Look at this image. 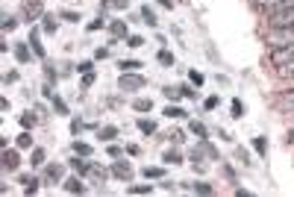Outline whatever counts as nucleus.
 Here are the masks:
<instances>
[{
  "label": "nucleus",
  "instance_id": "obj_1",
  "mask_svg": "<svg viewBox=\"0 0 294 197\" xmlns=\"http://www.w3.org/2000/svg\"><path fill=\"white\" fill-rule=\"evenodd\" d=\"M268 44H271V50H274V47L294 44V27H271V30H268Z\"/></svg>",
  "mask_w": 294,
  "mask_h": 197
},
{
  "label": "nucleus",
  "instance_id": "obj_2",
  "mask_svg": "<svg viewBox=\"0 0 294 197\" xmlns=\"http://www.w3.org/2000/svg\"><path fill=\"white\" fill-rule=\"evenodd\" d=\"M147 86V80L138 74V71H130V74H121L118 77V89L121 92H138V89H144Z\"/></svg>",
  "mask_w": 294,
  "mask_h": 197
},
{
  "label": "nucleus",
  "instance_id": "obj_3",
  "mask_svg": "<svg viewBox=\"0 0 294 197\" xmlns=\"http://www.w3.org/2000/svg\"><path fill=\"white\" fill-rule=\"evenodd\" d=\"M62 180H65V165L62 162H50L44 168V183H50V186H62Z\"/></svg>",
  "mask_w": 294,
  "mask_h": 197
},
{
  "label": "nucleus",
  "instance_id": "obj_4",
  "mask_svg": "<svg viewBox=\"0 0 294 197\" xmlns=\"http://www.w3.org/2000/svg\"><path fill=\"white\" fill-rule=\"evenodd\" d=\"M271 62H274V68L294 62V44H286V47H274V50H271Z\"/></svg>",
  "mask_w": 294,
  "mask_h": 197
},
{
  "label": "nucleus",
  "instance_id": "obj_5",
  "mask_svg": "<svg viewBox=\"0 0 294 197\" xmlns=\"http://www.w3.org/2000/svg\"><path fill=\"white\" fill-rule=\"evenodd\" d=\"M21 15H24L27 21H38V18H44L41 0H24V3H21Z\"/></svg>",
  "mask_w": 294,
  "mask_h": 197
},
{
  "label": "nucleus",
  "instance_id": "obj_6",
  "mask_svg": "<svg viewBox=\"0 0 294 197\" xmlns=\"http://www.w3.org/2000/svg\"><path fill=\"white\" fill-rule=\"evenodd\" d=\"M109 171H112V177H115V180H130V177H132V165L127 162V159H121V156H118V159H112V168H109Z\"/></svg>",
  "mask_w": 294,
  "mask_h": 197
},
{
  "label": "nucleus",
  "instance_id": "obj_7",
  "mask_svg": "<svg viewBox=\"0 0 294 197\" xmlns=\"http://www.w3.org/2000/svg\"><path fill=\"white\" fill-rule=\"evenodd\" d=\"M21 165V147H6L3 150V168L6 171H18Z\"/></svg>",
  "mask_w": 294,
  "mask_h": 197
},
{
  "label": "nucleus",
  "instance_id": "obj_8",
  "mask_svg": "<svg viewBox=\"0 0 294 197\" xmlns=\"http://www.w3.org/2000/svg\"><path fill=\"white\" fill-rule=\"evenodd\" d=\"M62 189H65L68 195H86V183H83L80 174H77V177H65V180H62Z\"/></svg>",
  "mask_w": 294,
  "mask_h": 197
},
{
  "label": "nucleus",
  "instance_id": "obj_9",
  "mask_svg": "<svg viewBox=\"0 0 294 197\" xmlns=\"http://www.w3.org/2000/svg\"><path fill=\"white\" fill-rule=\"evenodd\" d=\"M106 177H109V171H106V168H103V165H98V162H92L89 165V177H86V180H92V183H106Z\"/></svg>",
  "mask_w": 294,
  "mask_h": 197
},
{
  "label": "nucleus",
  "instance_id": "obj_10",
  "mask_svg": "<svg viewBox=\"0 0 294 197\" xmlns=\"http://www.w3.org/2000/svg\"><path fill=\"white\" fill-rule=\"evenodd\" d=\"M109 35H112V38H127V24H124V21H121V18H115V21H112V24H109Z\"/></svg>",
  "mask_w": 294,
  "mask_h": 197
},
{
  "label": "nucleus",
  "instance_id": "obj_11",
  "mask_svg": "<svg viewBox=\"0 0 294 197\" xmlns=\"http://www.w3.org/2000/svg\"><path fill=\"white\" fill-rule=\"evenodd\" d=\"M89 165L92 162H86V156H80V153H74V159H71V168L80 174V177H89Z\"/></svg>",
  "mask_w": 294,
  "mask_h": 197
},
{
  "label": "nucleus",
  "instance_id": "obj_12",
  "mask_svg": "<svg viewBox=\"0 0 294 197\" xmlns=\"http://www.w3.org/2000/svg\"><path fill=\"white\" fill-rule=\"evenodd\" d=\"M30 47H33V53H35V56H41V59H44V44H41L38 27H33V33H30Z\"/></svg>",
  "mask_w": 294,
  "mask_h": 197
},
{
  "label": "nucleus",
  "instance_id": "obj_13",
  "mask_svg": "<svg viewBox=\"0 0 294 197\" xmlns=\"http://www.w3.org/2000/svg\"><path fill=\"white\" fill-rule=\"evenodd\" d=\"M30 50H33L30 44H24V41H18V44H15V59H18L21 65H24V62H30Z\"/></svg>",
  "mask_w": 294,
  "mask_h": 197
},
{
  "label": "nucleus",
  "instance_id": "obj_14",
  "mask_svg": "<svg viewBox=\"0 0 294 197\" xmlns=\"http://www.w3.org/2000/svg\"><path fill=\"white\" fill-rule=\"evenodd\" d=\"M165 115H168V118H174V121H180V118L186 121V118H189V112H186L183 106H177V103H171V106H165Z\"/></svg>",
  "mask_w": 294,
  "mask_h": 197
},
{
  "label": "nucleus",
  "instance_id": "obj_15",
  "mask_svg": "<svg viewBox=\"0 0 294 197\" xmlns=\"http://www.w3.org/2000/svg\"><path fill=\"white\" fill-rule=\"evenodd\" d=\"M74 153H80V156H86V159H92V153H95V147H92L89 141H74Z\"/></svg>",
  "mask_w": 294,
  "mask_h": 197
},
{
  "label": "nucleus",
  "instance_id": "obj_16",
  "mask_svg": "<svg viewBox=\"0 0 294 197\" xmlns=\"http://www.w3.org/2000/svg\"><path fill=\"white\" fill-rule=\"evenodd\" d=\"M98 138H100V141H106V144H109V141H115V138H118V127H100Z\"/></svg>",
  "mask_w": 294,
  "mask_h": 197
},
{
  "label": "nucleus",
  "instance_id": "obj_17",
  "mask_svg": "<svg viewBox=\"0 0 294 197\" xmlns=\"http://www.w3.org/2000/svg\"><path fill=\"white\" fill-rule=\"evenodd\" d=\"M35 124H38V115L35 112H21V127L24 130H33Z\"/></svg>",
  "mask_w": 294,
  "mask_h": 197
},
{
  "label": "nucleus",
  "instance_id": "obj_18",
  "mask_svg": "<svg viewBox=\"0 0 294 197\" xmlns=\"http://www.w3.org/2000/svg\"><path fill=\"white\" fill-rule=\"evenodd\" d=\"M118 71H121V74H130V71H141V62H138V59H124V62H118Z\"/></svg>",
  "mask_w": 294,
  "mask_h": 197
},
{
  "label": "nucleus",
  "instance_id": "obj_19",
  "mask_svg": "<svg viewBox=\"0 0 294 197\" xmlns=\"http://www.w3.org/2000/svg\"><path fill=\"white\" fill-rule=\"evenodd\" d=\"M141 18H144V24H150V27H159V18H156V12H153L150 6H141Z\"/></svg>",
  "mask_w": 294,
  "mask_h": 197
},
{
  "label": "nucleus",
  "instance_id": "obj_20",
  "mask_svg": "<svg viewBox=\"0 0 294 197\" xmlns=\"http://www.w3.org/2000/svg\"><path fill=\"white\" fill-rule=\"evenodd\" d=\"M21 183H24V192H27V195H35V192H38V180L30 177V174H24V177H21Z\"/></svg>",
  "mask_w": 294,
  "mask_h": 197
},
{
  "label": "nucleus",
  "instance_id": "obj_21",
  "mask_svg": "<svg viewBox=\"0 0 294 197\" xmlns=\"http://www.w3.org/2000/svg\"><path fill=\"white\" fill-rule=\"evenodd\" d=\"M153 192V186H147V183H132V186H127V195H150Z\"/></svg>",
  "mask_w": 294,
  "mask_h": 197
},
{
  "label": "nucleus",
  "instance_id": "obj_22",
  "mask_svg": "<svg viewBox=\"0 0 294 197\" xmlns=\"http://www.w3.org/2000/svg\"><path fill=\"white\" fill-rule=\"evenodd\" d=\"M44 159H47L44 147H33V159H30V165H33V168H41V165H44Z\"/></svg>",
  "mask_w": 294,
  "mask_h": 197
},
{
  "label": "nucleus",
  "instance_id": "obj_23",
  "mask_svg": "<svg viewBox=\"0 0 294 197\" xmlns=\"http://www.w3.org/2000/svg\"><path fill=\"white\" fill-rule=\"evenodd\" d=\"M189 130L195 132V135H200V138H209V130H206V124H200V121H192V124H189Z\"/></svg>",
  "mask_w": 294,
  "mask_h": 197
},
{
  "label": "nucleus",
  "instance_id": "obj_24",
  "mask_svg": "<svg viewBox=\"0 0 294 197\" xmlns=\"http://www.w3.org/2000/svg\"><path fill=\"white\" fill-rule=\"evenodd\" d=\"M18 147H21V150H27V147H33V135H30V130H24L21 135H18Z\"/></svg>",
  "mask_w": 294,
  "mask_h": 197
},
{
  "label": "nucleus",
  "instance_id": "obj_25",
  "mask_svg": "<svg viewBox=\"0 0 294 197\" xmlns=\"http://www.w3.org/2000/svg\"><path fill=\"white\" fill-rule=\"evenodd\" d=\"M138 130L144 132V135H153V132H156V124L147 121V118H141V121H138Z\"/></svg>",
  "mask_w": 294,
  "mask_h": 197
},
{
  "label": "nucleus",
  "instance_id": "obj_26",
  "mask_svg": "<svg viewBox=\"0 0 294 197\" xmlns=\"http://www.w3.org/2000/svg\"><path fill=\"white\" fill-rule=\"evenodd\" d=\"M277 74L286 77V80H294V62H289V65H277Z\"/></svg>",
  "mask_w": 294,
  "mask_h": 197
},
{
  "label": "nucleus",
  "instance_id": "obj_27",
  "mask_svg": "<svg viewBox=\"0 0 294 197\" xmlns=\"http://www.w3.org/2000/svg\"><path fill=\"white\" fill-rule=\"evenodd\" d=\"M130 0H103V9H127Z\"/></svg>",
  "mask_w": 294,
  "mask_h": 197
},
{
  "label": "nucleus",
  "instance_id": "obj_28",
  "mask_svg": "<svg viewBox=\"0 0 294 197\" xmlns=\"http://www.w3.org/2000/svg\"><path fill=\"white\" fill-rule=\"evenodd\" d=\"M165 162H168V165H183V153H177V150H168V153H165Z\"/></svg>",
  "mask_w": 294,
  "mask_h": 197
},
{
  "label": "nucleus",
  "instance_id": "obj_29",
  "mask_svg": "<svg viewBox=\"0 0 294 197\" xmlns=\"http://www.w3.org/2000/svg\"><path fill=\"white\" fill-rule=\"evenodd\" d=\"M53 109H56V115H68V103L56 95H53Z\"/></svg>",
  "mask_w": 294,
  "mask_h": 197
},
{
  "label": "nucleus",
  "instance_id": "obj_30",
  "mask_svg": "<svg viewBox=\"0 0 294 197\" xmlns=\"http://www.w3.org/2000/svg\"><path fill=\"white\" fill-rule=\"evenodd\" d=\"M144 177H147V180H162L165 171L162 168H144Z\"/></svg>",
  "mask_w": 294,
  "mask_h": 197
},
{
  "label": "nucleus",
  "instance_id": "obj_31",
  "mask_svg": "<svg viewBox=\"0 0 294 197\" xmlns=\"http://www.w3.org/2000/svg\"><path fill=\"white\" fill-rule=\"evenodd\" d=\"M150 109H153V103H150L147 98H138V100H135V112H150Z\"/></svg>",
  "mask_w": 294,
  "mask_h": 197
},
{
  "label": "nucleus",
  "instance_id": "obj_32",
  "mask_svg": "<svg viewBox=\"0 0 294 197\" xmlns=\"http://www.w3.org/2000/svg\"><path fill=\"white\" fill-rule=\"evenodd\" d=\"M86 127H92V124H86L83 118H74V124H71V132H74V135H80V132L86 130Z\"/></svg>",
  "mask_w": 294,
  "mask_h": 197
},
{
  "label": "nucleus",
  "instance_id": "obj_33",
  "mask_svg": "<svg viewBox=\"0 0 294 197\" xmlns=\"http://www.w3.org/2000/svg\"><path fill=\"white\" fill-rule=\"evenodd\" d=\"M192 189H195L197 195H212V192H215V189H212V186H209V183H195V186H192Z\"/></svg>",
  "mask_w": 294,
  "mask_h": 197
},
{
  "label": "nucleus",
  "instance_id": "obj_34",
  "mask_svg": "<svg viewBox=\"0 0 294 197\" xmlns=\"http://www.w3.org/2000/svg\"><path fill=\"white\" fill-rule=\"evenodd\" d=\"M165 98H168V100H180V98H183V89H174V86H168V89H165Z\"/></svg>",
  "mask_w": 294,
  "mask_h": 197
},
{
  "label": "nucleus",
  "instance_id": "obj_35",
  "mask_svg": "<svg viewBox=\"0 0 294 197\" xmlns=\"http://www.w3.org/2000/svg\"><path fill=\"white\" fill-rule=\"evenodd\" d=\"M280 103H283V109H286V112H294V92H292V95H283Z\"/></svg>",
  "mask_w": 294,
  "mask_h": 197
},
{
  "label": "nucleus",
  "instance_id": "obj_36",
  "mask_svg": "<svg viewBox=\"0 0 294 197\" xmlns=\"http://www.w3.org/2000/svg\"><path fill=\"white\" fill-rule=\"evenodd\" d=\"M18 27V18H12V15H3V30L9 33V30H15Z\"/></svg>",
  "mask_w": 294,
  "mask_h": 197
},
{
  "label": "nucleus",
  "instance_id": "obj_37",
  "mask_svg": "<svg viewBox=\"0 0 294 197\" xmlns=\"http://www.w3.org/2000/svg\"><path fill=\"white\" fill-rule=\"evenodd\" d=\"M156 59H159V62H162L165 68H168V65H174V56H171L168 50H159V53H156Z\"/></svg>",
  "mask_w": 294,
  "mask_h": 197
},
{
  "label": "nucleus",
  "instance_id": "obj_38",
  "mask_svg": "<svg viewBox=\"0 0 294 197\" xmlns=\"http://www.w3.org/2000/svg\"><path fill=\"white\" fill-rule=\"evenodd\" d=\"M253 3H259V6H268V9H277V6H283V3H289V0H253Z\"/></svg>",
  "mask_w": 294,
  "mask_h": 197
},
{
  "label": "nucleus",
  "instance_id": "obj_39",
  "mask_svg": "<svg viewBox=\"0 0 294 197\" xmlns=\"http://www.w3.org/2000/svg\"><path fill=\"white\" fill-rule=\"evenodd\" d=\"M253 147H256V153H259V156H265V150H268V141H265V138H253Z\"/></svg>",
  "mask_w": 294,
  "mask_h": 197
},
{
  "label": "nucleus",
  "instance_id": "obj_40",
  "mask_svg": "<svg viewBox=\"0 0 294 197\" xmlns=\"http://www.w3.org/2000/svg\"><path fill=\"white\" fill-rule=\"evenodd\" d=\"M59 18H62V21H68V24H80V15H77V12H62Z\"/></svg>",
  "mask_w": 294,
  "mask_h": 197
},
{
  "label": "nucleus",
  "instance_id": "obj_41",
  "mask_svg": "<svg viewBox=\"0 0 294 197\" xmlns=\"http://www.w3.org/2000/svg\"><path fill=\"white\" fill-rule=\"evenodd\" d=\"M168 138H171L174 144H180V141L186 138V132H183V130H171V132H168Z\"/></svg>",
  "mask_w": 294,
  "mask_h": 197
},
{
  "label": "nucleus",
  "instance_id": "obj_42",
  "mask_svg": "<svg viewBox=\"0 0 294 197\" xmlns=\"http://www.w3.org/2000/svg\"><path fill=\"white\" fill-rule=\"evenodd\" d=\"M127 44H130V47H141V44H144V38H141L138 33H135V35H127Z\"/></svg>",
  "mask_w": 294,
  "mask_h": 197
},
{
  "label": "nucleus",
  "instance_id": "obj_43",
  "mask_svg": "<svg viewBox=\"0 0 294 197\" xmlns=\"http://www.w3.org/2000/svg\"><path fill=\"white\" fill-rule=\"evenodd\" d=\"M244 115V106H241V100H232V118H241Z\"/></svg>",
  "mask_w": 294,
  "mask_h": 197
},
{
  "label": "nucleus",
  "instance_id": "obj_44",
  "mask_svg": "<svg viewBox=\"0 0 294 197\" xmlns=\"http://www.w3.org/2000/svg\"><path fill=\"white\" fill-rule=\"evenodd\" d=\"M44 30H47V33H56V21H53L50 15H44Z\"/></svg>",
  "mask_w": 294,
  "mask_h": 197
},
{
  "label": "nucleus",
  "instance_id": "obj_45",
  "mask_svg": "<svg viewBox=\"0 0 294 197\" xmlns=\"http://www.w3.org/2000/svg\"><path fill=\"white\" fill-rule=\"evenodd\" d=\"M121 153H124V150H121L118 144H112V141H109V159H118Z\"/></svg>",
  "mask_w": 294,
  "mask_h": 197
},
{
  "label": "nucleus",
  "instance_id": "obj_46",
  "mask_svg": "<svg viewBox=\"0 0 294 197\" xmlns=\"http://www.w3.org/2000/svg\"><path fill=\"white\" fill-rule=\"evenodd\" d=\"M189 80H192L195 86H203V74H200V71H192V74H189Z\"/></svg>",
  "mask_w": 294,
  "mask_h": 197
},
{
  "label": "nucleus",
  "instance_id": "obj_47",
  "mask_svg": "<svg viewBox=\"0 0 294 197\" xmlns=\"http://www.w3.org/2000/svg\"><path fill=\"white\" fill-rule=\"evenodd\" d=\"M3 83H6V86H12V83H18V71H9V74L3 77Z\"/></svg>",
  "mask_w": 294,
  "mask_h": 197
},
{
  "label": "nucleus",
  "instance_id": "obj_48",
  "mask_svg": "<svg viewBox=\"0 0 294 197\" xmlns=\"http://www.w3.org/2000/svg\"><path fill=\"white\" fill-rule=\"evenodd\" d=\"M95 83V71H89V74H83V89H89Z\"/></svg>",
  "mask_w": 294,
  "mask_h": 197
},
{
  "label": "nucleus",
  "instance_id": "obj_49",
  "mask_svg": "<svg viewBox=\"0 0 294 197\" xmlns=\"http://www.w3.org/2000/svg\"><path fill=\"white\" fill-rule=\"evenodd\" d=\"M127 153H130V156H141V147H138V144H127Z\"/></svg>",
  "mask_w": 294,
  "mask_h": 197
},
{
  "label": "nucleus",
  "instance_id": "obj_50",
  "mask_svg": "<svg viewBox=\"0 0 294 197\" xmlns=\"http://www.w3.org/2000/svg\"><path fill=\"white\" fill-rule=\"evenodd\" d=\"M77 71H80V74H89V71H92V62H80Z\"/></svg>",
  "mask_w": 294,
  "mask_h": 197
},
{
  "label": "nucleus",
  "instance_id": "obj_51",
  "mask_svg": "<svg viewBox=\"0 0 294 197\" xmlns=\"http://www.w3.org/2000/svg\"><path fill=\"white\" fill-rule=\"evenodd\" d=\"M197 92L192 89V86H183V98H195Z\"/></svg>",
  "mask_w": 294,
  "mask_h": 197
},
{
  "label": "nucleus",
  "instance_id": "obj_52",
  "mask_svg": "<svg viewBox=\"0 0 294 197\" xmlns=\"http://www.w3.org/2000/svg\"><path fill=\"white\" fill-rule=\"evenodd\" d=\"M44 74H47V80L53 83V77H56V71H53V68H50V65H44Z\"/></svg>",
  "mask_w": 294,
  "mask_h": 197
},
{
  "label": "nucleus",
  "instance_id": "obj_53",
  "mask_svg": "<svg viewBox=\"0 0 294 197\" xmlns=\"http://www.w3.org/2000/svg\"><path fill=\"white\" fill-rule=\"evenodd\" d=\"M156 3H159L162 9H174V0H156Z\"/></svg>",
  "mask_w": 294,
  "mask_h": 197
},
{
  "label": "nucleus",
  "instance_id": "obj_54",
  "mask_svg": "<svg viewBox=\"0 0 294 197\" xmlns=\"http://www.w3.org/2000/svg\"><path fill=\"white\" fill-rule=\"evenodd\" d=\"M292 141H294V132H292Z\"/></svg>",
  "mask_w": 294,
  "mask_h": 197
}]
</instances>
